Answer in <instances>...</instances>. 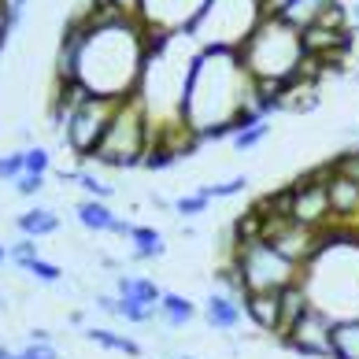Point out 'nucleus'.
<instances>
[{"mask_svg":"<svg viewBox=\"0 0 359 359\" xmlns=\"http://www.w3.org/2000/svg\"><path fill=\"white\" fill-rule=\"evenodd\" d=\"M245 315L267 334L282 330V289L278 292H248L245 297Z\"/></svg>","mask_w":359,"mask_h":359,"instance_id":"nucleus-10","label":"nucleus"},{"mask_svg":"<svg viewBox=\"0 0 359 359\" xmlns=\"http://www.w3.org/2000/svg\"><path fill=\"white\" fill-rule=\"evenodd\" d=\"M178 152L170 149V144H163V141H152V149H149V156H144V163L141 167H149V170H167L170 163H178Z\"/></svg>","mask_w":359,"mask_h":359,"instance_id":"nucleus-22","label":"nucleus"},{"mask_svg":"<svg viewBox=\"0 0 359 359\" xmlns=\"http://www.w3.org/2000/svg\"><path fill=\"white\" fill-rule=\"evenodd\" d=\"M292 4V0H263V15H285V8Z\"/></svg>","mask_w":359,"mask_h":359,"instance_id":"nucleus-34","label":"nucleus"},{"mask_svg":"<svg viewBox=\"0 0 359 359\" xmlns=\"http://www.w3.org/2000/svg\"><path fill=\"white\" fill-rule=\"evenodd\" d=\"M311 308V297H308V289H304V282H292L282 289V330H278V337H285L292 323Z\"/></svg>","mask_w":359,"mask_h":359,"instance_id":"nucleus-14","label":"nucleus"},{"mask_svg":"<svg viewBox=\"0 0 359 359\" xmlns=\"http://www.w3.org/2000/svg\"><path fill=\"white\" fill-rule=\"evenodd\" d=\"M204 318L211 330H222V334H230V330L241 326L245 318V304L226 297V292H211V297L204 300Z\"/></svg>","mask_w":359,"mask_h":359,"instance_id":"nucleus-11","label":"nucleus"},{"mask_svg":"<svg viewBox=\"0 0 359 359\" xmlns=\"http://www.w3.org/2000/svg\"><path fill=\"white\" fill-rule=\"evenodd\" d=\"M334 359H359V318L334 323Z\"/></svg>","mask_w":359,"mask_h":359,"instance_id":"nucleus-19","label":"nucleus"},{"mask_svg":"<svg viewBox=\"0 0 359 359\" xmlns=\"http://www.w3.org/2000/svg\"><path fill=\"white\" fill-rule=\"evenodd\" d=\"M78 185H82V189L89 193V201H108V196L115 193V185H108L104 178H97V175H89V170H82V175L74 178Z\"/></svg>","mask_w":359,"mask_h":359,"instance_id":"nucleus-27","label":"nucleus"},{"mask_svg":"<svg viewBox=\"0 0 359 359\" xmlns=\"http://www.w3.org/2000/svg\"><path fill=\"white\" fill-rule=\"evenodd\" d=\"M118 104L123 100H108V97H89L82 108H78L71 118H67V126H63V144L78 156V159H89L93 149L100 144L104 137V130L111 126V118L118 111Z\"/></svg>","mask_w":359,"mask_h":359,"instance_id":"nucleus-7","label":"nucleus"},{"mask_svg":"<svg viewBox=\"0 0 359 359\" xmlns=\"http://www.w3.org/2000/svg\"><path fill=\"white\" fill-rule=\"evenodd\" d=\"M45 189V175H22L19 182H15V193L19 196H37Z\"/></svg>","mask_w":359,"mask_h":359,"instance_id":"nucleus-32","label":"nucleus"},{"mask_svg":"<svg viewBox=\"0 0 359 359\" xmlns=\"http://www.w3.org/2000/svg\"><path fill=\"white\" fill-rule=\"evenodd\" d=\"M8 259L15 263V267L26 271V263H34V259H37V241H34V237H22V241L8 245Z\"/></svg>","mask_w":359,"mask_h":359,"instance_id":"nucleus-28","label":"nucleus"},{"mask_svg":"<svg viewBox=\"0 0 359 359\" xmlns=\"http://www.w3.org/2000/svg\"><path fill=\"white\" fill-rule=\"evenodd\" d=\"M248 189V178L245 175H237L230 182H219V185H201V193L208 196V201H222V196H237V193H245Z\"/></svg>","mask_w":359,"mask_h":359,"instance_id":"nucleus-25","label":"nucleus"},{"mask_svg":"<svg viewBox=\"0 0 359 359\" xmlns=\"http://www.w3.org/2000/svg\"><path fill=\"white\" fill-rule=\"evenodd\" d=\"M285 348H292L297 355H311V359H334V318L326 311H318L315 304L304 311L292 330L282 337Z\"/></svg>","mask_w":359,"mask_h":359,"instance_id":"nucleus-8","label":"nucleus"},{"mask_svg":"<svg viewBox=\"0 0 359 359\" xmlns=\"http://www.w3.org/2000/svg\"><path fill=\"white\" fill-rule=\"evenodd\" d=\"M152 141H156V126H152L149 111H144L141 97L134 93V97H126L123 104H118L111 126L104 130V137H100L97 149H93L89 159H93V163H100V167L126 170V167L144 163V156H149Z\"/></svg>","mask_w":359,"mask_h":359,"instance_id":"nucleus-4","label":"nucleus"},{"mask_svg":"<svg viewBox=\"0 0 359 359\" xmlns=\"http://www.w3.org/2000/svg\"><path fill=\"white\" fill-rule=\"evenodd\" d=\"M334 170H341V175H348V178H355V182H359V149L337 156V159H334Z\"/></svg>","mask_w":359,"mask_h":359,"instance_id":"nucleus-31","label":"nucleus"},{"mask_svg":"<svg viewBox=\"0 0 359 359\" xmlns=\"http://www.w3.org/2000/svg\"><path fill=\"white\" fill-rule=\"evenodd\" d=\"M352 19H355V30H359V0H355V8H352Z\"/></svg>","mask_w":359,"mask_h":359,"instance_id":"nucleus-37","label":"nucleus"},{"mask_svg":"<svg viewBox=\"0 0 359 359\" xmlns=\"http://www.w3.org/2000/svg\"><path fill=\"white\" fill-rule=\"evenodd\" d=\"M130 245H134V259H141V263L159 259V256L167 252L163 233L152 230V226H134V233H130Z\"/></svg>","mask_w":359,"mask_h":359,"instance_id":"nucleus-18","label":"nucleus"},{"mask_svg":"<svg viewBox=\"0 0 359 359\" xmlns=\"http://www.w3.org/2000/svg\"><path fill=\"white\" fill-rule=\"evenodd\" d=\"M263 22V0H208L189 37L201 48H230L237 52L252 30Z\"/></svg>","mask_w":359,"mask_h":359,"instance_id":"nucleus-5","label":"nucleus"},{"mask_svg":"<svg viewBox=\"0 0 359 359\" xmlns=\"http://www.w3.org/2000/svg\"><path fill=\"white\" fill-rule=\"evenodd\" d=\"M22 152H26V175H48V167H52L48 149H41V144H30V149H22Z\"/></svg>","mask_w":359,"mask_h":359,"instance_id":"nucleus-29","label":"nucleus"},{"mask_svg":"<svg viewBox=\"0 0 359 359\" xmlns=\"http://www.w3.org/2000/svg\"><path fill=\"white\" fill-rule=\"evenodd\" d=\"M267 134H271L267 118H263V123H256V126H245V130H237V134H233V149H237V152H248V149H256V144L267 137Z\"/></svg>","mask_w":359,"mask_h":359,"instance_id":"nucleus-24","label":"nucleus"},{"mask_svg":"<svg viewBox=\"0 0 359 359\" xmlns=\"http://www.w3.org/2000/svg\"><path fill=\"white\" fill-rule=\"evenodd\" d=\"M178 359H196V355H178Z\"/></svg>","mask_w":359,"mask_h":359,"instance_id":"nucleus-39","label":"nucleus"},{"mask_svg":"<svg viewBox=\"0 0 359 359\" xmlns=\"http://www.w3.org/2000/svg\"><path fill=\"white\" fill-rule=\"evenodd\" d=\"M8 4L15 8V11H22V8H26V0H8Z\"/></svg>","mask_w":359,"mask_h":359,"instance_id":"nucleus-36","label":"nucleus"},{"mask_svg":"<svg viewBox=\"0 0 359 359\" xmlns=\"http://www.w3.org/2000/svg\"><path fill=\"white\" fill-rule=\"evenodd\" d=\"M230 259L237 263L241 282H245L248 292H278V289H285L292 282H300V267L289 263L271 241L237 245Z\"/></svg>","mask_w":359,"mask_h":359,"instance_id":"nucleus-6","label":"nucleus"},{"mask_svg":"<svg viewBox=\"0 0 359 359\" xmlns=\"http://www.w3.org/2000/svg\"><path fill=\"white\" fill-rule=\"evenodd\" d=\"M159 318H163L170 330H182L196 318V304L185 300L182 292H163V300H159Z\"/></svg>","mask_w":359,"mask_h":359,"instance_id":"nucleus-17","label":"nucleus"},{"mask_svg":"<svg viewBox=\"0 0 359 359\" xmlns=\"http://www.w3.org/2000/svg\"><path fill=\"white\" fill-rule=\"evenodd\" d=\"M22 175H26V152H4L0 156V182L15 185Z\"/></svg>","mask_w":359,"mask_h":359,"instance_id":"nucleus-26","label":"nucleus"},{"mask_svg":"<svg viewBox=\"0 0 359 359\" xmlns=\"http://www.w3.org/2000/svg\"><path fill=\"white\" fill-rule=\"evenodd\" d=\"M74 215H78V222H82L89 233H111V226H115V219H118L104 201H89V196L74 208Z\"/></svg>","mask_w":359,"mask_h":359,"instance_id":"nucleus-15","label":"nucleus"},{"mask_svg":"<svg viewBox=\"0 0 359 359\" xmlns=\"http://www.w3.org/2000/svg\"><path fill=\"white\" fill-rule=\"evenodd\" d=\"M326 193H330V211H334V222L352 226L359 219V182L334 170L326 182Z\"/></svg>","mask_w":359,"mask_h":359,"instance_id":"nucleus-9","label":"nucleus"},{"mask_svg":"<svg viewBox=\"0 0 359 359\" xmlns=\"http://www.w3.org/2000/svg\"><path fill=\"white\" fill-rule=\"evenodd\" d=\"M15 359H60V352L52 348V344H26L22 352H15Z\"/></svg>","mask_w":359,"mask_h":359,"instance_id":"nucleus-33","label":"nucleus"},{"mask_svg":"<svg viewBox=\"0 0 359 359\" xmlns=\"http://www.w3.org/2000/svg\"><path fill=\"white\" fill-rule=\"evenodd\" d=\"M156 315H159V308H152V304H141V300L118 297V318H126V323H152Z\"/></svg>","mask_w":359,"mask_h":359,"instance_id":"nucleus-21","label":"nucleus"},{"mask_svg":"<svg viewBox=\"0 0 359 359\" xmlns=\"http://www.w3.org/2000/svg\"><path fill=\"white\" fill-rule=\"evenodd\" d=\"M86 337L93 344H100V348H108V352H123V355H141V344L137 341H130L123 334H115V330H104V326H89L86 330Z\"/></svg>","mask_w":359,"mask_h":359,"instance_id":"nucleus-20","label":"nucleus"},{"mask_svg":"<svg viewBox=\"0 0 359 359\" xmlns=\"http://www.w3.org/2000/svg\"><path fill=\"white\" fill-rule=\"evenodd\" d=\"M144 22L130 11L126 19L108 26H89L82 48H78L74 78L93 97L126 100L134 97L144 74Z\"/></svg>","mask_w":359,"mask_h":359,"instance_id":"nucleus-1","label":"nucleus"},{"mask_svg":"<svg viewBox=\"0 0 359 359\" xmlns=\"http://www.w3.org/2000/svg\"><path fill=\"white\" fill-rule=\"evenodd\" d=\"M8 263V245H0V267Z\"/></svg>","mask_w":359,"mask_h":359,"instance_id":"nucleus-35","label":"nucleus"},{"mask_svg":"<svg viewBox=\"0 0 359 359\" xmlns=\"http://www.w3.org/2000/svg\"><path fill=\"white\" fill-rule=\"evenodd\" d=\"M0 359H15V352H8V348H0Z\"/></svg>","mask_w":359,"mask_h":359,"instance_id":"nucleus-38","label":"nucleus"},{"mask_svg":"<svg viewBox=\"0 0 359 359\" xmlns=\"http://www.w3.org/2000/svg\"><path fill=\"white\" fill-rule=\"evenodd\" d=\"M26 274L37 278V282H45V285H60L63 282V267H60V263H48L41 256H37L34 263H26Z\"/></svg>","mask_w":359,"mask_h":359,"instance_id":"nucleus-23","label":"nucleus"},{"mask_svg":"<svg viewBox=\"0 0 359 359\" xmlns=\"http://www.w3.org/2000/svg\"><path fill=\"white\" fill-rule=\"evenodd\" d=\"M237 56H241L245 71L252 74V82H274L285 89L300 74V63L308 52H304L300 30H292L285 19L263 15L252 37L237 48Z\"/></svg>","mask_w":359,"mask_h":359,"instance_id":"nucleus-3","label":"nucleus"},{"mask_svg":"<svg viewBox=\"0 0 359 359\" xmlns=\"http://www.w3.org/2000/svg\"><path fill=\"white\" fill-rule=\"evenodd\" d=\"M208 204H211V201H208V196H204L201 189H196V193H189V196H178V201L170 204V208H175L178 215H204Z\"/></svg>","mask_w":359,"mask_h":359,"instance_id":"nucleus-30","label":"nucleus"},{"mask_svg":"<svg viewBox=\"0 0 359 359\" xmlns=\"http://www.w3.org/2000/svg\"><path fill=\"white\" fill-rule=\"evenodd\" d=\"M115 289H118V297H130V300L152 304V308H159V300H163V289H159V285L152 282V278L118 274V278H115Z\"/></svg>","mask_w":359,"mask_h":359,"instance_id":"nucleus-16","label":"nucleus"},{"mask_svg":"<svg viewBox=\"0 0 359 359\" xmlns=\"http://www.w3.org/2000/svg\"><path fill=\"white\" fill-rule=\"evenodd\" d=\"M334 4H341V0H292V4L285 8V15H278V19H285L292 30H308V26H315L318 19L326 15Z\"/></svg>","mask_w":359,"mask_h":359,"instance_id":"nucleus-12","label":"nucleus"},{"mask_svg":"<svg viewBox=\"0 0 359 359\" xmlns=\"http://www.w3.org/2000/svg\"><path fill=\"white\" fill-rule=\"evenodd\" d=\"M300 282L311 304L334 323L359 318V233L341 245H323L318 256L300 271Z\"/></svg>","mask_w":359,"mask_h":359,"instance_id":"nucleus-2","label":"nucleus"},{"mask_svg":"<svg viewBox=\"0 0 359 359\" xmlns=\"http://www.w3.org/2000/svg\"><path fill=\"white\" fill-rule=\"evenodd\" d=\"M15 226L22 230V237H52L60 230V215L52 208H30V211H22V215L15 219Z\"/></svg>","mask_w":359,"mask_h":359,"instance_id":"nucleus-13","label":"nucleus"}]
</instances>
